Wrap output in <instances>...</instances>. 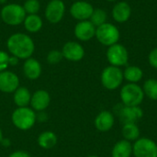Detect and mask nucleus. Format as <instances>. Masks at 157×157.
<instances>
[{"label":"nucleus","instance_id":"f257e3e1","mask_svg":"<svg viewBox=\"0 0 157 157\" xmlns=\"http://www.w3.org/2000/svg\"><path fill=\"white\" fill-rule=\"evenodd\" d=\"M6 47L13 56L24 60L30 58L35 50L32 39L24 33L12 34L6 41Z\"/></svg>","mask_w":157,"mask_h":157},{"label":"nucleus","instance_id":"f03ea898","mask_svg":"<svg viewBox=\"0 0 157 157\" xmlns=\"http://www.w3.org/2000/svg\"><path fill=\"white\" fill-rule=\"evenodd\" d=\"M143 87L138 84L128 83L122 86L120 91L121 104L126 107H140L144 99Z\"/></svg>","mask_w":157,"mask_h":157},{"label":"nucleus","instance_id":"7ed1b4c3","mask_svg":"<svg viewBox=\"0 0 157 157\" xmlns=\"http://www.w3.org/2000/svg\"><path fill=\"white\" fill-rule=\"evenodd\" d=\"M11 121L14 126L18 130L28 131L34 126L37 121V114L29 107L17 108L13 111Z\"/></svg>","mask_w":157,"mask_h":157},{"label":"nucleus","instance_id":"20e7f679","mask_svg":"<svg viewBox=\"0 0 157 157\" xmlns=\"http://www.w3.org/2000/svg\"><path fill=\"white\" fill-rule=\"evenodd\" d=\"M95 37L104 46L109 47L119 42L121 32L117 26L112 23L106 22L101 26L97 27Z\"/></svg>","mask_w":157,"mask_h":157},{"label":"nucleus","instance_id":"39448f33","mask_svg":"<svg viewBox=\"0 0 157 157\" xmlns=\"http://www.w3.org/2000/svg\"><path fill=\"white\" fill-rule=\"evenodd\" d=\"M101 84L102 86L109 90H116L118 89L124 80L123 78V71L120 67L116 66H107L103 69L100 76Z\"/></svg>","mask_w":157,"mask_h":157},{"label":"nucleus","instance_id":"423d86ee","mask_svg":"<svg viewBox=\"0 0 157 157\" xmlns=\"http://www.w3.org/2000/svg\"><path fill=\"white\" fill-rule=\"evenodd\" d=\"M2 20L10 26H17L23 23L27 14L22 6L18 4H7L1 9Z\"/></svg>","mask_w":157,"mask_h":157},{"label":"nucleus","instance_id":"0eeeda50","mask_svg":"<svg viewBox=\"0 0 157 157\" xmlns=\"http://www.w3.org/2000/svg\"><path fill=\"white\" fill-rule=\"evenodd\" d=\"M107 60L110 65L122 67L127 65L129 62V52L125 46L121 43H116L108 48L106 52Z\"/></svg>","mask_w":157,"mask_h":157},{"label":"nucleus","instance_id":"6e6552de","mask_svg":"<svg viewBox=\"0 0 157 157\" xmlns=\"http://www.w3.org/2000/svg\"><path fill=\"white\" fill-rule=\"evenodd\" d=\"M132 155L135 157H157V144L154 140L143 137L132 144Z\"/></svg>","mask_w":157,"mask_h":157},{"label":"nucleus","instance_id":"1a4fd4ad","mask_svg":"<svg viewBox=\"0 0 157 157\" xmlns=\"http://www.w3.org/2000/svg\"><path fill=\"white\" fill-rule=\"evenodd\" d=\"M119 109H115L114 112L118 115L120 122L124 125L128 123H137L144 117V110L141 107H126L122 104L117 105Z\"/></svg>","mask_w":157,"mask_h":157},{"label":"nucleus","instance_id":"9d476101","mask_svg":"<svg viewBox=\"0 0 157 157\" xmlns=\"http://www.w3.org/2000/svg\"><path fill=\"white\" fill-rule=\"evenodd\" d=\"M65 12V6L62 0H52L45 8V17L50 23H59Z\"/></svg>","mask_w":157,"mask_h":157},{"label":"nucleus","instance_id":"9b49d317","mask_svg":"<svg viewBox=\"0 0 157 157\" xmlns=\"http://www.w3.org/2000/svg\"><path fill=\"white\" fill-rule=\"evenodd\" d=\"M93 11H94L93 6L90 3L83 0L75 1V3L70 7L71 16L79 21L89 20Z\"/></svg>","mask_w":157,"mask_h":157},{"label":"nucleus","instance_id":"f8f14e48","mask_svg":"<svg viewBox=\"0 0 157 157\" xmlns=\"http://www.w3.org/2000/svg\"><path fill=\"white\" fill-rule=\"evenodd\" d=\"M63 58L71 62H79L85 56L84 47L76 41L66 42L62 49Z\"/></svg>","mask_w":157,"mask_h":157},{"label":"nucleus","instance_id":"ddd939ff","mask_svg":"<svg viewBox=\"0 0 157 157\" xmlns=\"http://www.w3.org/2000/svg\"><path fill=\"white\" fill-rule=\"evenodd\" d=\"M19 86L18 76L10 71L0 72V91L3 93H14Z\"/></svg>","mask_w":157,"mask_h":157},{"label":"nucleus","instance_id":"4468645a","mask_svg":"<svg viewBox=\"0 0 157 157\" xmlns=\"http://www.w3.org/2000/svg\"><path fill=\"white\" fill-rule=\"evenodd\" d=\"M96 27L90 20L79 21L75 27V36L81 41H87L93 39L96 35Z\"/></svg>","mask_w":157,"mask_h":157},{"label":"nucleus","instance_id":"2eb2a0df","mask_svg":"<svg viewBox=\"0 0 157 157\" xmlns=\"http://www.w3.org/2000/svg\"><path fill=\"white\" fill-rule=\"evenodd\" d=\"M94 124L96 129L101 132H107L110 131L115 124L113 113L109 110H102L97 115Z\"/></svg>","mask_w":157,"mask_h":157},{"label":"nucleus","instance_id":"dca6fc26","mask_svg":"<svg viewBox=\"0 0 157 157\" xmlns=\"http://www.w3.org/2000/svg\"><path fill=\"white\" fill-rule=\"evenodd\" d=\"M50 102H51V97L46 90L40 89L35 91L33 95H31L30 106L33 110L43 111L49 107Z\"/></svg>","mask_w":157,"mask_h":157},{"label":"nucleus","instance_id":"f3484780","mask_svg":"<svg viewBox=\"0 0 157 157\" xmlns=\"http://www.w3.org/2000/svg\"><path fill=\"white\" fill-rule=\"evenodd\" d=\"M111 15L113 19L118 23H125L132 16V7L129 3L125 1H120L116 3L112 8Z\"/></svg>","mask_w":157,"mask_h":157},{"label":"nucleus","instance_id":"a211bd4d","mask_svg":"<svg viewBox=\"0 0 157 157\" xmlns=\"http://www.w3.org/2000/svg\"><path fill=\"white\" fill-rule=\"evenodd\" d=\"M23 72L28 79H38L41 74V65L39 61L34 58H29L23 64Z\"/></svg>","mask_w":157,"mask_h":157},{"label":"nucleus","instance_id":"6ab92c4d","mask_svg":"<svg viewBox=\"0 0 157 157\" xmlns=\"http://www.w3.org/2000/svg\"><path fill=\"white\" fill-rule=\"evenodd\" d=\"M132 155V144L126 140L117 142L111 151V157H131Z\"/></svg>","mask_w":157,"mask_h":157},{"label":"nucleus","instance_id":"aec40b11","mask_svg":"<svg viewBox=\"0 0 157 157\" xmlns=\"http://www.w3.org/2000/svg\"><path fill=\"white\" fill-rule=\"evenodd\" d=\"M31 94L25 86H18L14 92V102L17 108L28 107L30 104Z\"/></svg>","mask_w":157,"mask_h":157},{"label":"nucleus","instance_id":"412c9836","mask_svg":"<svg viewBox=\"0 0 157 157\" xmlns=\"http://www.w3.org/2000/svg\"><path fill=\"white\" fill-rule=\"evenodd\" d=\"M144 77V71L136 65H129L123 71V78L132 84L139 83Z\"/></svg>","mask_w":157,"mask_h":157},{"label":"nucleus","instance_id":"4be33fe9","mask_svg":"<svg viewBox=\"0 0 157 157\" xmlns=\"http://www.w3.org/2000/svg\"><path fill=\"white\" fill-rule=\"evenodd\" d=\"M121 134L123 139L129 142H135L140 138L141 131L137 125V123H128L122 125Z\"/></svg>","mask_w":157,"mask_h":157},{"label":"nucleus","instance_id":"5701e85b","mask_svg":"<svg viewBox=\"0 0 157 157\" xmlns=\"http://www.w3.org/2000/svg\"><path fill=\"white\" fill-rule=\"evenodd\" d=\"M57 136L52 132H41L38 137V144L40 147L45 150L52 149L57 144Z\"/></svg>","mask_w":157,"mask_h":157},{"label":"nucleus","instance_id":"b1692460","mask_svg":"<svg viewBox=\"0 0 157 157\" xmlns=\"http://www.w3.org/2000/svg\"><path fill=\"white\" fill-rule=\"evenodd\" d=\"M23 23H24L25 29L29 32H31V33L38 32L42 28V19L37 14L26 16Z\"/></svg>","mask_w":157,"mask_h":157},{"label":"nucleus","instance_id":"393cba45","mask_svg":"<svg viewBox=\"0 0 157 157\" xmlns=\"http://www.w3.org/2000/svg\"><path fill=\"white\" fill-rule=\"evenodd\" d=\"M143 90L144 96L149 99L156 101L157 100V79L149 78L144 83Z\"/></svg>","mask_w":157,"mask_h":157},{"label":"nucleus","instance_id":"a878e982","mask_svg":"<svg viewBox=\"0 0 157 157\" xmlns=\"http://www.w3.org/2000/svg\"><path fill=\"white\" fill-rule=\"evenodd\" d=\"M108 19V14L104 9L101 8H96L94 9L89 20L90 22L97 28L98 26L103 25L104 23L107 22Z\"/></svg>","mask_w":157,"mask_h":157},{"label":"nucleus","instance_id":"bb28decb","mask_svg":"<svg viewBox=\"0 0 157 157\" xmlns=\"http://www.w3.org/2000/svg\"><path fill=\"white\" fill-rule=\"evenodd\" d=\"M23 8L25 10L26 14L33 15V14H37L39 12V10L40 8V5L38 0H26L23 5Z\"/></svg>","mask_w":157,"mask_h":157},{"label":"nucleus","instance_id":"cd10ccee","mask_svg":"<svg viewBox=\"0 0 157 157\" xmlns=\"http://www.w3.org/2000/svg\"><path fill=\"white\" fill-rule=\"evenodd\" d=\"M63 56L62 51L52 50V51L49 52V53L47 55V62L50 64H57L63 60Z\"/></svg>","mask_w":157,"mask_h":157},{"label":"nucleus","instance_id":"c85d7f7f","mask_svg":"<svg viewBox=\"0 0 157 157\" xmlns=\"http://www.w3.org/2000/svg\"><path fill=\"white\" fill-rule=\"evenodd\" d=\"M9 55L3 51H0V72L6 71L9 66Z\"/></svg>","mask_w":157,"mask_h":157},{"label":"nucleus","instance_id":"c756f323","mask_svg":"<svg viewBox=\"0 0 157 157\" xmlns=\"http://www.w3.org/2000/svg\"><path fill=\"white\" fill-rule=\"evenodd\" d=\"M148 62H149V64L155 68L157 69V47L153 49L150 52H149V55H148Z\"/></svg>","mask_w":157,"mask_h":157},{"label":"nucleus","instance_id":"7c9ffc66","mask_svg":"<svg viewBox=\"0 0 157 157\" xmlns=\"http://www.w3.org/2000/svg\"><path fill=\"white\" fill-rule=\"evenodd\" d=\"M8 157H30L29 154H28L27 152L24 151H16L14 153H12L11 155H9Z\"/></svg>","mask_w":157,"mask_h":157},{"label":"nucleus","instance_id":"2f4dec72","mask_svg":"<svg viewBox=\"0 0 157 157\" xmlns=\"http://www.w3.org/2000/svg\"><path fill=\"white\" fill-rule=\"evenodd\" d=\"M17 63H18V58H17L13 55L11 57H9V65H16V64H17Z\"/></svg>","mask_w":157,"mask_h":157},{"label":"nucleus","instance_id":"473e14b6","mask_svg":"<svg viewBox=\"0 0 157 157\" xmlns=\"http://www.w3.org/2000/svg\"><path fill=\"white\" fill-rule=\"evenodd\" d=\"M2 141H3V132H2V131L0 129V144L2 143Z\"/></svg>","mask_w":157,"mask_h":157},{"label":"nucleus","instance_id":"72a5a7b5","mask_svg":"<svg viewBox=\"0 0 157 157\" xmlns=\"http://www.w3.org/2000/svg\"><path fill=\"white\" fill-rule=\"evenodd\" d=\"M106 1H108V2H116L118 0H106Z\"/></svg>","mask_w":157,"mask_h":157},{"label":"nucleus","instance_id":"f704fd0d","mask_svg":"<svg viewBox=\"0 0 157 157\" xmlns=\"http://www.w3.org/2000/svg\"><path fill=\"white\" fill-rule=\"evenodd\" d=\"M88 157H99V156H98V155H89Z\"/></svg>","mask_w":157,"mask_h":157},{"label":"nucleus","instance_id":"c9c22d12","mask_svg":"<svg viewBox=\"0 0 157 157\" xmlns=\"http://www.w3.org/2000/svg\"><path fill=\"white\" fill-rule=\"evenodd\" d=\"M73 1H79V0H73Z\"/></svg>","mask_w":157,"mask_h":157},{"label":"nucleus","instance_id":"e433bc0d","mask_svg":"<svg viewBox=\"0 0 157 157\" xmlns=\"http://www.w3.org/2000/svg\"><path fill=\"white\" fill-rule=\"evenodd\" d=\"M1 1H3V0H0V2H1Z\"/></svg>","mask_w":157,"mask_h":157},{"label":"nucleus","instance_id":"4c0bfd02","mask_svg":"<svg viewBox=\"0 0 157 157\" xmlns=\"http://www.w3.org/2000/svg\"><path fill=\"white\" fill-rule=\"evenodd\" d=\"M156 144H157V143H156Z\"/></svg>","mask_w":157,"mask_h":157}]
</instances>
